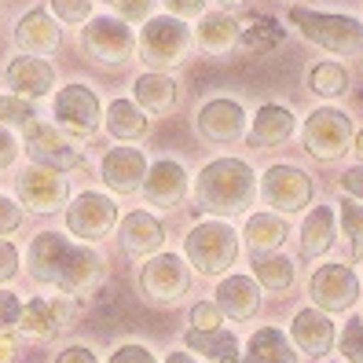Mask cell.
I'll list each match as a JSON object with an SVG mask.
<instances>
[{
	"label": "cell",
	"instance_id": "obj_1",
	"mask_svg": "<svg viewBox=\"0 0 363 363\" xmlns=\"http://www.w3.org/2000/svg\"><path fill=\"white\" fill-rule=\"evenodd\" d=\"M26 268L40 286H55L67 297L96 290L106 275V261L92 246H77L59 231H40L30 242Z\"/></svg>",
	"mask_w": 363,
	"mask_h": 363
},
{
	"label": "cell",
	"instance_id": "obj_2",
	"mask_svg": "<svg viewBox=\"0 0 363 363\" xmlns=\"http://www.w3.org/2000/svg\"><path fill=\"white\" fill-rule=\"evenodd\" d=\"M195 195L206 213H213L217 220H228L250 209L253 195H257V177L242 158H213L209 165H202Z\"/></svg>",
	"mask_w": 363,
	"mask_h": 363
},
{
	"label": "cell",
	"instance_id": "obj_3",
	"mask_svg": "<svg viewBox=\"0 0 363 363\" xmlns=\"http://www.w3.org/2000/svg\"><path fill=\"white\" fill-rule=\"evenodd\" d=\"M191 48H195V30L173 15H151L136 37V52L151 74H165L180 67L191 55Z\"/></svg>",
	"mask_w": 363,
	"mask_h": 363
},
{
	"label": "cell",
	"instance_id": "obj_4",
	"mask_svg": "<svg viewBox=\"0 0 363 363\" xmlns=\"http://www.w3.org/2000/svg\"><path fill=\"white\" fill-rule=\"evenodd\" d=\"M290 23L297 26L308 45L323 48L330 55L359 59L363 55V23L352 15H330V11H308V8H290Z\"/></svg>",
	"mask_w": 363,
	"mask_h": 363
},
{
	"label": "cell",
	"instance_id": "obj_5",
	"mask_svg": "<svg viewBox=\"0 0 363 363\" xmlns=\"http://www.w3.org/2000/svg\"><path fill=\"white\" fill-rule=\"evenodd\" d=\"M239 231L228 220H206L195 224L184 239V261L199 275H224L235 261H239Z\"/></svg>",
	"mask_w": 363,
	"mask_h": 363
},
{
	"label": "cell",
	"instance_id": "obj_6",
	"mask_svg": "<svg viewBox=\"0 0 363 363\" xmlns=\"http://www.w3.org/2000/svg\"><path fill=\"white\" fill-rule=\"evenodd\" d=\"M352 140H356L352 118L345 111H337V106H319V111H312L301 125L305 151L319 162H337L352 147Z\"/></svg>",
	"mask_w": 363,
	"mask_h": 363
},
{
	"label": "cell",
	"instance_id": "obj_7",
	"mask_svg": "<svg viewBox=\"0 0 363 363\" xmlns=\"http://www.w3.org/2000/svg\"><path fill=\"white\" fill-rule=\"evenodd\" d=\"M81 45L96 62L103 67H125L136 55V33L129 23H121L118 15H96L84 23Z\"/></svg>",
	"mask_w": 363,
	"mask_h": 363
},
{
	"label": "cell",
	"instance_id": "obj_8",
	"mask_svg": "<svg viewBox=\"0 0 363 363\" xmlns=\"http://www.w3.org/2000/svg\"><path fill=\"white\" fill-rule=\"evenodd\" d=\"M191 290V264L180 253H155L140 268V294L155 305H173Z\"/></svg>",
	"mask_w": 363,
	"mask_h": 363
},
{
	"label": "cell",
	"instance_id": "obj_9",
	"mask_svg": "<svg viewBox=\"0 0 363 363\" xmlns=\"http://www.w3.org/2000/svg\"><path fill=\"white\" fill-rule=\"evenodd\" d=\"M52 111H55L59 133L70 136V140H77V143L89 140V136H96L99 121H103V106H99L96 92L84 89V84H67V89H59Z\"/></svg>",
	"mask_w": 363,
	"mask_h": 363
},
{
	"label": "cell",
	"instance_id": "obj_10",
	"mask_svg": "<svg viewBox=\"0 0 363 363\" xmlns=\"http://www.w3.org/2000/svg\"><path fill=\"white\" fill-rule=\"evenodd\" d=\"M257 191H261V199L275 213H283V217H286V213H301L312 202V195H315L312 177L301 173L297 165H268L261 184H257Z\"/></svg>",
	"mask_w": 363,
	"mask_h": 363
},
{
	"label": "cell",
	"instance_id": "obj_11",
	"mask_svg": "<svg viewBox=\"0 0 363 363\" xmlns=\"http://www.w3.org/2000/svg\"><path fill=\"white\" fill-rule=\"evenodd\" d=\"M26 155L33 158V165L55 169V173H74V169H84V158L74 147L70 136H62L55 125L48 121H26Z\"/></svg>",
	"mask_w": 363,
	"mask_h": 363
},
{
	"label": "cell",
	"instance_id": "obj_12",
	"mask_svg": "<svg viewBox=\"0 0 363 363\" xmlns=\"http://www.w3.org/2000/svg\"><path fill=\"white\" fill-rule=\"evenodd\" d=\"M114 228H118V202H111L99 191H81L67 206V231L74 239L96 242V239H106Z\"/></svg>",
	"mask_w": 363,
	"mask_h": 363
},
{
	"label": "cell",
	"instance_id": "obj_13",
	"mask_svg": "<svg viewBox=\"0 0 363 363\" xmlns=\"http://www.w3.org/2000/svg\"><path fill=\"white\" fill-rule=\"evenodd\" d=\"M308 297L319 312H349L359 297V279L349 264H323L312 272Z\"/></svg>",
	"mask_w": 363,
	"mask_h": 363
},
{
	"label": "cell",
	"instance_id": "obj_14",
	"mask_svg": "<svg viewBox=\"0 0 363 363\" xmlns=\"http://www.w3.org/2000/svg\"><path fill=\"white\" fill-rule=\"evenodd\" d=\"M18 202H26L33 213H55L70 202V180L45 165H30L15 180Z\"/></svg>",
	"mask_w": 363,
	"mask_h": 363
},
{
	"label": "cell",
	"instance_id": "obj_15",
	"mask_svg": "<svg viewBox=\"0 0 363 363\" xmlns=\"http://www.w3.org/2000/svg\"><path fill=\"white\" fill-rule=\"evenodd\" d=\"M140 191H143V202H151L155 209H173L187 195V169L173 158H162L155 165H147Z\"/></svg>",
	"mask_w": 363,
	"mask_h": 363
},
{
	"label": "cell",
	"instance_id": "obj_16",
	"mask_svg": "<svg viewBox=\"0 0 363 363\" xmlns=\"http://www.w3.org/2000/svg\"><path fill=\"white\" fill-rule=\"evenodd\" d=\"M118 242L129 257H155L165 242V228L155 213L133 209V213H125L121 224H118Z\"/></svg>",
	"mask_w": 363,
	"mask_h": 363
},
{
	"label": "cell",
	"instance_id": "obj_17",
	"mask_svg": "<svg viewBox=\"0 0 363 363\" xmlns=\"http://www.w3.org/2000/svg\"><path fill=\"white\" fill-rule=\"evenodd\" d=\"M99 177H103V184L111 191H118V195H133L136 187H143L147 158H143L140 147H114V151L103 155Z\"/></svg>",
	"mask_w": 363,
	"mask_h": 363
},
{
	"label": "cell",
	"instance_id": "obj_18",
	"mask_svg": "<svg viewBox=\"0 0 363 363\" xmlns=\"http://www.w3.org/2000/svg\"><path fill=\"white\" fill-rule=\"evenodd\" d=\"M199 136L209 140V143H231V140H239L246 133V111L235 99H209L199 118Z\"/></svg>",
	"mask_w": 363,
	"mask_h": 363
},
{
	"label": "cell",
	"instance_id": "obj_19",
	"mask_svg": "<svg viewBox=\"0 0 363 363\" xmlns=\"http://www.w3.org/2000/svg\"><path fill=\"white\" fill-rule=\"evenodd\" d=\"M4 81H8V89H11L18 99H40V96H48V92H52L55 70H52V62H48V59L18 55V59L8 62Z\"/></svg>",
	"mask_w": 363,
	"mask_h": 363
},
{
	"label": "cell",
	"instance_id": "obj_20",
	"mask_svg": "<svg viewBox=\"0 0 363 363\" xmlns=\"http://www.w3.org/2000/svg\"><path fill=\"white\" fill-rule=\"evenodd\" d=\"M213 305L220 308V315L235 319V323H246V319H253L261 308V286L253 283L250 275H228V279H220Z\"/></svg>",
	"mask_w": 363,
	"mask_h": 363
},
{
	"label": "cell",
	"instance_id": "obj_21",
	"mask_svg": "<svg viewBox=\"0 0 363 363\" xmlns=\"http://www.w3.org/2000/svg\"><path fill=\"white\" fill-rule=\"evenodd\" d=\"M15 45L23 48L26 55H33V59H45L48 52L59 48V26H55V18L45 8L26 11L23 18H18V26H15Z\"/></svg>",
	"mask_w": 363,
	"mask_h": 363
},
{
	"label": "cell",
	"instance_id": "obj_22",
	"mask_svg": "<svg viewBox=\"0 0 363 363\" xmlns=\"http://www.w3.org/2000/svg\"><path fill=\"white\" fill-rule=\"evenodd\" d=\"M297 121H294V111L283 103H264L257 114H253V129L246 133L250 147H279L294 136Z\"/></svg>",
	"mask_w": 363,
	"mask_h": 363
},
{
	"label": "cell",
	"instance_id": "obj_23",
	"mask_svg": "<svg viewBox=\"0 0 363 363\" xmlns=\"http://www.w3.org/2000/svg\"><path fill=\"white\" fill-rule=\"evenodd\" d=\"M290 337L297 341V349H305L312 359H315V356H327V352L334 349V323L327 319V312L301 308V312L294 315Z\"/></svg>",
	"mask_w": 363,
	"mask_h": 363
},
{
	"label": "cell",
	"instance_id": "obj_24",
	"mask_svg": "<svg viewBox=\"0 0 363 363\" xmlns=\"http://www.w3.org/2000/svg\"><path fill=\"white\" fill-rule=\"evenodd\" d=\"M239 23L228 15V11H206L202 18H199V30H195V45L206 52V55H213V59H220V55H228L235 45H239Z\"/></svg>",
	"mask_w": 363,
	"mask_h": 363
},
{
	"label": "cell",
	"instance_id": "obj_25",
	"mask_svg": "<svg viewBox=\"0 0 363 363\" xmlns=\"http://www.w3.org/2000/svg\"><path fill=\"white\" fill-rule=\"evenodd\" d=\"M133 103L140 106L143 114H165V111H173V103H177V81L169 77V74H140L133 81Z\"/></svg>",
	"mask_w": 363,
	"mask_h": 363
},
{
	"label": "cell",
	"instance_id": "obj_26",
	"mask_svg": "<svg viewBox=\"0 0 363 363\" xmlns=\"http://www.w3.org/2000/svg\"><path fill=\"white\" fill-rule=\"evenodd\" d=\"M286 231L290 228L279 213H253V217H246L242 239H246L250 253L264 257V253H279V246L286 242Z\"/></svg>",
	"mask_w": 363,
	"mask_h": 363
},
{
	"label": "cell",
	"instance_id": "obj_27",
	"mask_svg": "<svg viewBox=\"0 0 363 363\" xmlns=\"http://www.w3.org/2000/svg\"><path fill=\"white\" fill-rule=\"evenodd\" d=\"M334 239H337V228H334V209L330 206H315L308 217H305V224H301V257H323V253L334 246Z\"/></svg>",
	"mask_w": 363,
	"mask_h": 363
},
{
	"label": "cell",
	"instance_id": "obj_28",
	"mask_svg": "<svg viewBox=\"0 0 363 363\" xmlns=\"http://www.w3.org/2000/svg\"><path fill=\"white\" fill-rule=\"evenodd\" d=\"M242 363H297V356L290 349V341L283 337V330L261 327V330H253V337L246 341Z\"/></svg>",
	"mask_w": 363,
	"mask_h": 363
},
{
	"label": "cell",
	"instance_id": "obj_29",
	"mask_svg": "<svg viewBox=\"0 0 363 363\" xmlns=\"http://www.w3.org/2000/svg\"><path fill=\"white\" fill-rule=\"evenodd\" d=\"M106 133L121 143H133V140H143L147 136V114L133 99H114L106 106Z\"/></svg>",
	"mask_w": 363,
	"mask_h": 363
},
{
	"label": "cell",
	"instance_id": "obj_30",
	"mask_svg": "<svg viewBox=\"0 0 363 363\" xmlns=\"http://www.w3.org/2000/svg\"><path fill=\"white\" fill-rule=\"evenodd\" d=\"M294 261L286 253H264V257L253 261V283L261 290H272V294H286L294 286Z\"/></svg>",
	"mask_w": 363,
	"mask_h": 363
},
{
	"label": "cell",
	"instance_id": "obj_31",
	"mask_svg": "<svg viewBox=\"0 0 363 363\" xmlns=\"http://www.w3.org/2000/svg\"><path fill=\"white\" fill-rule=\"evenodd\" d=\"M184 341H187V349L206 352L217 363H239V341H235V334H228L224 327H217V330H187Z\"/></svg>",
	"mask_w": 363,
	"mask_h": 363
},
{
	"label": "cell",
	"instance_id": "obj_32",
	"mask_svg": "<svg viewBox=\"0 0 363 363\" xmlns=\"http://www.w3.org/2000/svg\"><path fill=\"white\" fill-rule=\"evenodd\" d=\"M349 84H352V77H349V70L341 67V62H315V67L308 70V89L315 92V96H323V99H334V96H345L349 92Z\"/></svg>",
	"mask_w": 363,
	"mask_h": 363
},
{
	"label": "cell",
	"instance_id": "obj_33",
	"mask_svg": "<svg viewBox=\"0 0 363 363\" xmlns=\"http://www.w3.org/2000/svg\"><path fill=\"white\" fill-rule=\"evenodd\" d=\"M59 315L52 308V301H40V297H33L30 305H23V319H18V330H23L26 337H37V341H45L59 330Z\"/></svg>",
	"mask_w": 363,
	"mask_h": 363
},
{
	"label": "cell",
	"instance_id": "obj_34",
	"mask_svg": "<svg viewBox=\"0 0 363 363\" xmlns=\"http://www.w3.org/2000/svg\"><path fill=\"white\" fill-rule=\"evenodd\" d=\"M283 40V26H275V23H268V18H261V23H253L246 33H239V45L246 48V52H268V48H275Z\"/></svg>",
	"mask_w": 363,
	"mask_h": 363
},
{
	"label": "cell",
	"instance_id": "obj_35",
	"mask_svg": "<svg viewBox=\"0 0 363 363\" xmlns=\"http://www.w3.org/2000/svg\"><path fill=\"white\" fill-rule=\"evenodd\" d=\"M337 213H341V231H345V239L352 242L356 253H363V202L341 199L337 202Z\"/></svg>",
	"mask_w": 363,
	"mask_h": 363
},
{
	"label": "cell",
	"instance_id": "obj_36",
	"mask_svg": "<svg viewBox=\"0 0 363 363\" xmlns=\"http://www.w3.org/2000/svg\"><path fill=\"white\" fill-rule=\"evenodd\" d=\"M52 11L59 23L67 26H81L92 18V0H52Z\"/></svg>",
	"mask_w": 363,
	"mask_h": 363
},
{
	"label": "cell",
	"instance_id": "obj_37",
	"mask_svg": "<svg viewBox=\"0 0 363 363\" xmlns=\"http://www.w3.org/2000/svg\"><path fill=\"white\" fill-rule=\"evenodd\" d=\"M341 356L349 363H363V315L349 319L345 334H341Z\"/></svg>",
	"mask_w": 363,
	"mask_h": 363
},
{
	"label": "cell",
	"instance_id": "obj_38",
	"mask_svg": "<svg viewBox=\"0 0 363 363\" xmlns=\"http://www.w3.org/2000/svg\"><path fill=\"white\" fill-rule=\"evenodd\" d=\"M0 121H8V125L33 121V103L30 99H18V96H0Z\"/></svg>",
	"mask_w": 363,
	"mask_h": 363
},
{
	"label": "cell",
	"instance_id": "obj_39",
	"mask_svg": "<svg viewBox=\"0 0 363 363\" xmlns=\"http://www.w3.org/2000/svg\"><path fill=\"white\" fill-rule=\"evenodd\" d=\"M220 319L224 315L213 301H195V308H191V330H217Z\"/></svg>",
	"mask_w": 363,
	"mask_h": 363
},
{
	"label": "cell",
	"instance_id": "obj_40",
	"mask_svg": "<svg viewBox=\"0 0 363 363\" xmlns=\"http://www.w3.org/2000/svg\"><path fill=\"white\" fill-rule=\"evenodd\" d=\"M151 8H155V0H114V11L121 23H147Z\"/></svg>",
	"mask_w": 363,
	"mask_h": 363
},
{
	"label": "cell",
	"instance_id": "obj_41",
	"mask_svg": "<svg viewBox=\"0 0 363 363\" xmlns=\"http://www.w3.org/2000/svg\"><path fill=\"white\" fill-rule=\"evenodd\" d=\"M165 4V15L180 18V23H187V18H202L206 15V4L209 0H162Z\"/></svg>",
	"mask_w": 363,
	"mask_h": 363
},
{
	"label": "cell",
	"instance_id": "obj_42",
	"mask_svg": "<svg viewBox=\"0 0 363 363\" xmlns=\"http://www.w3.org/2000/svg\"><path fill=\"white\" fill-rule=\"evenodd\" d=\"M18 319H23V301L11 290H0V330L18 327Z\"/></svg>",
	"mask_w": 363,
	"mask_h": 363
},
{
	"label": "cell",
	"instance_id": "obj_43",
	"mask_svg": "<svg viewBox=\"0 0 363 363\" xmlns=\"http://www.w3.org/2000/svg\"><path fill=\"white\" fill-rule=\"evenodd\" d=\"M15 272H18V250L8 239H0V283L15 279Z\"/></svg>",
	"mask_w": 363,
	"mask_h": 363
},
{
	"label": "cell",
	"instance_id": "obj_44",
	"mask_svg": "<svg viewBox=\"0 0 363 363\" xmlns=\"http://www.w3.org/2000/svg\"><path fill=\"white\" fill-rule=\"evenodd\" d=\"M341 191H345L352 202H363V165H352L341 173Z\"/></svg>",
	"mask_w": 363,
	"mask_h": 363
},
{
	"label": "cell",
	"instance_id": "obj_45",
	"mask_svg": "<svg viewBox=\"0 0 363 363\" xmlns=\"http://www.w3.org/2000/svg\"><path fill=\"white\" fill-rule=\"evenodd\" d=\"M18 220H23V209H18V202L0 199V239H4L8 231H15V228H18Z\"/></svg>",
	"mask_w": 363,
	"mask_h": 363
},
{
	"label": "cell",
	"instance_id": "obj_46",
	"mask_svg": "<svg viewBox=\"0 0 363 363\" xmlns=\"http://www.w3.org/2000/svg\"><path fill=\"white\" fill-rule=\"evenodd\" d=\"M111 363H158V359L151 356V349H143V345H121L111 356Z\"/></svg>",
	"mask_w": 363,
	"mask_h": 363
},
{
	"label": "cell",
	"instance_id": "obj_47",
	"mask_svg": "<svg viewBox=\"0 0 363 363\" xmlns=\"http://www.w3.org/2000/svg\"><path fill=\"white\" fill-rule=\"evenodd\" d=\"M15 155H18V143H15V136H11L8 129H0V169H8V165L15 162Z\"/></svg>",
	"mask_w": 363,
	"mask_h": 363
},
{
	"label": "cell",
	"instance_id": "obj_48",
	"mask_svg": "<svg viewBox=\"0 0 363 363\" xmlns=\"http://www.w3.org/2000/svg\"><path fill=\"white\" fill-rule=\"evenodd\" d=\"M55 363H99V359H96V352H92V349L74 345V349H67V352H59V359H55Z\"/></svg>",
	"mask_w": 363,
	"mask_h": 363
},
{
	"label": "cell",
	"instance_id": "obj_49",
	"mask_svg": "<svg viewBox=\"0 0 363 363\" xmlns=\"http://www.w3.org/2000/svg\"><path fill=\"white\" fill-rule=\"evenodd\" d=\"M0 363H15V341L0 337Z\"/></svg>",
	"mask_w": 363,
	"mask_h": 363
},
{
	"label": "cell",
	"instance_id": "obj_50",
	"mask_svg": "<svg viewBox=\"0 0 363 363\" xmlns=\"http://www.w3.org/2000/svg\"><path fill=\"white\" fill-rule=\"evenodd\" d=\"M242 4H246V0H220V11H228V15H231V11H239Z\"/></svg>",
	"mask_w": 363,
	"mask_h": 363
},
{
	"label": "cell",
	"instance_id": "obj_51",
	"mask_svg": "<svg viewBox=\"0 0 363 363\" xmlns=\"http://www.w3.org/2000/svg\"><path fill=\"white\" fill-rule=\"evenodd\" d=\"M165 363H195V356H187V352H173Z\"/></svg>",
	"mask_w": 363,
	"mask_h": 363
},
{
	"label": "cell",
	"instance_id": "obj_52",
	"mask_svg": "<svg viewBox=\"0 0 363 363\" xmlns=\"http://www.w3.org/2000/svg\"><path fill=\"white\" fill-rule=\"evenodd\" d=\"M352 151H356V155H359V165H363V133H359V136H356V140H352Z\"/></svg>",
	"mask_w": 363,
	"mask_h": 363
},
{
	"label": "cell",
	"instance_id": "obj_53",
	"mask_svg": "<svg viewBox=\"0 0 363 363\" xmlns=\"http://www.w3.org/2000/svg\"><path fill=\"white\" fill-rule=\"evenodd\" d=\"M111 4H114V0H111Z\"/></svg>",
	"mask_w": 363,
	"mask_h": 363
}]
</instances>
